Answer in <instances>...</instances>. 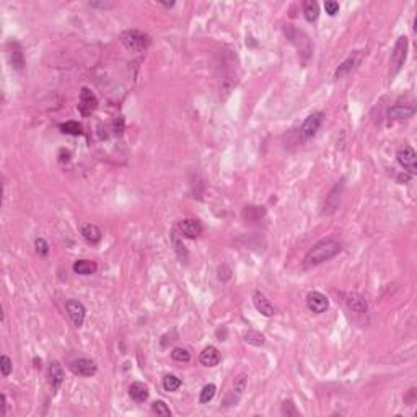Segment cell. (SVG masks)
I'll use <instances>...</instances> for the list:
<instances>
[{
  "label": "cell",
  "instance_id": "21",
  "mask_svg": "<svg viewBox=\"0 0 417 417\" xmlns=\"http://www.w3.org/2000/svg\"><path fill=\"white\" fill-rule=\"evenodd\" d=\"M343 188V185H337L334 189L331 191L329 196L326 197V202H324V207H323V214H332L339 207V202H341V193L337 194V191Z\"/></svg>",
  "mask_w": 417,
  "mask_h": 417
},
{
  "label": "cell",
  "instance_id": "31",
  "mask_svg": "<svg viewBox=\"0 0 417 417\" xmlns=\"http://www.w3.org/2000/svg\"><path fill=\"white\" fill-rule=\"evenodd\" d=\"M152 411L157 414V415H162V417H171V411L170 407L166 406L165 401H155L152 404Z\"/></svg>",
  "mask_w": 417,
  "mask_h": 417
},
{
  "label": "cell",
  "instance_id": "8",
  "mask_svg": "<svg viewBox=\"0 0 417 417\" xmlns=\"http://www.w3.org/2000/svg\"><path fill=\"white\" fill-rule=\"evenodd\" d=\"M70 370L75 375H79V377H93L98 370V367L93 360H90V358H77V360L70 362Z\"/></svg>",
  "mask_w": 417,
  "mask_h": 417
},
{
  "label": "cell",
  "instance_id": "3",
  "mask_svg": "<svg viewBox=\"0 0 417 417\" xmlns=\"http://www.w3.org/2000/svg\"><path fill=\"white\" fill-rule=\"evenodd\" d=\"M407 38L406 36H401L395 44V49L393 53H391V59H389V65H391V77H395V75L403 69V65L406 62V57H407Z\"/></svg>",
  "mask_w": 417,
  "mask_h": 417
},
{
  "label": "cell",
  "instance_id": "19",
  "mask_svg": "<svg viewBox=\"0 0 417 417\" xmlns=\"http://www.w3.org/2000/svg\"><path fill=\"white\" fill-rule=\"evenodd\" d=\"M171 243H173V246H174V253H176L178 259H179L181 263H188L189 253H188V249H186L185 243H183V240L179 238V235H178V231H176V230H173V231H171Z\"/></svg>",
  "mask_w": 417,
  "mask_h": 417
},
{
  "label": "cell",
  "instance_id": "25",
  "mask_svg": "<svg viewBox=\"0 0 417 417\" xmlns=\"http://www.w3.org/2000/svg\"><path fill=\"white\" fill-rule=\"evenodd\" d=\"M243 339H245V343L251 344V346H256V347L264 346V343H266V337L261 334V332H257L254 329L246 331L245 334H243Z\"/></svg>",
  "mask_w": 417,
  "mask_h": 417
},
{
  "label": "cell",
  "instance_id": "20",
  "mask_svg": "<svg viewBox=\"0 0 417 417\" xmlns=\"http://www.w3.org/2000/svg\"><path fill=\"white\" fill-rule=\"evenodd\" d=\"M73 271L80 274V276H91V274H95L98 271V266L95 261H90V259H79L73 263Z\"/></svg>",
  "mask_w": 417,
  "mask_h": 417
},
{
  "label": "cell",
  "instance_id": "39",
  "mask_svg": "<svg viewBox=\"0 0 417 417\" xmlns=\"http://www.w3.org/2000/svg\"><path fill=\"white\" fill-rule=\"evenodd\" d=\"M2 414L4 415L7 414V398H5V395H2Z\"/></svg>",
  "mask_w": 417,
  "mask_h": 417
},
{
  "label": "cell",
  "instance_id": "35",
  "mask_svg": "<svg viewBox=\"0 0 417 417\" xmlns=\"http://www.w3.org/2000/svg\"><path fill=\"white\" fill-rule=\"evenodd\" d=\"M324 10H326L329 16H334L339 12V4L334 2V0H328V2H324Z\"/></svg>",
  "mask_w": 417,
  "mask_h": 417
},
{
  "label": "cell",
  "instance_id": "16",
  "mask_svg": "<svg viewBox=\"0 0 417 417\" xmlns=\"http://www.w3.org/2000/svg\"><path fill=\"white\" fill-rule=\"evenodd\" d=\"M199 360L204 367H217L222 360V355L219 352V349L214 347V346H207L202 352H201V357H199Z\"/></svg>",
  "mask_w": 417,
  "mask_h": 417
},
{
  "label": "cell",
  "instance_id": "7",
  "mask_svg": "<svg viewBox=\"0 0 417 417\" xmlns=\"http://www.w3.org/2000/svg\"><path fill=\"white\" fill-rule=\"evenodd\" d=\"M65 310H67V315L70 316V320L73 321V324L77 328H80L83 321H85V315H87V310H85V306H83L79 300H67L65 302Z\"/></svg>",
  "mask_w": 417,
  "mask_h": 417
},
{
  "label": "cell",
  "instance_id": "9",
  "mask_svg": "<svg viewBox=\"0 0 417 417\" xmlns=\"http://www.w3.org/2000/svg\"><path fill=\"white\" fill-rule=\"evenodd\" d=\"M98 106V99L95 96V93L91 90H88L87 87H83L80 91V105H79V111L83 116L91 114Z\"/></svg>",
  "mask_w": 417,
  "mask_h": 417
},
{
  "label": "cell",
  "instance_id": "22",
  "mask_svg": "<svg viewBox=\"0 0 417 417\" xmlns=\"http://www.w3.org/2000/svg\"><path fill=\"white\" fill-rule=\"evenodd\" d=\"M82 237L85 238L88 243H91V245H96L99 240L103 238V233H101V230H99L96 225H93V223H88V225H85V227L82 228Z\"/></svg>",
  "mask_w": 417,
  "mask_h": 417
},
{
  "label": "cell",
  "instance_id": "2",
  "mask_svg": "<svg viewBox=\"0 0 417 417\" xmlns=\"http://www.w3.org/2000/svg\"><path fill=\"white\" fill-rule=\"evenodd\" d=\"M121 43L124 44V47H126L127 51L142 53V51H145L150 44H152V39H150V36L144 31L126 30L121 35Z\"/></svg>",
  "mask_w": 417,
  "mask_h": 417
},
{
  "label": "cell",
  "instance_id": "24",
  "mask_svg": "<svg viewBox=\"0 0 417 417\" xmlns=\"http://www.w3.org/2000/svg\"><path fill=\"white\" fill-rule=\"evenodd\" d=\"M266 211H264V207H257V205H249L246 207L245 211H243V219L248 220V222H257L261 219V217H264Z\"/></svg>",
  "mask_w": 417,
  "mask_h": 417
},
{
  "label": "cell",
  "instance_id": "17",
  "mask_svg": "<svg viewBox=\"0 0 417 417\" xmlns=\"http://www.w3.org/2000/svg\"><path fill=\"white\" fill-rule=\"evenodd\" d=\"M129 396L134 399L136 403H145L148 399V388L142 381H134L129 386Z\"/></svg>",
  "mask_w": 417,
  "mask_h": 417
},
{
  "label": "cell",
  "instance_id": "38",
  "mask_svg": "<svg viewBox=\"0 0 417 417\" xmlns=\"http://www.w3.org/2000/svg\"><path fill=\"white\" fill-rule=\"evenodd\" d=\"M409 179H411V174H399V176H398V181L401 183V185H406Z\"/></svg>",
  "mask_w": 417,
  "mask_h": 417
},
{
  "label": "cell",
  "instance_id": "15",
  "mask_svg": "<svg viewBox=\"0 0 417 417\" xmlns=\"http://www.w3.org/2000/svg\"><path fill=\"white\" fill-rule=\"evenodd\" d=\"M47 378H49V383H51V386H53L54 391H57L61 388V385L64 383L65 375H64L62 365L59 362H51V365H49V370H47Z\"/></svg>",
  "mask_w": 417,
  "mask_h": 417
},
{
  "label": "cell",
  "instance_id": "32",
  "mask_svg": "<svg viewBox=\"0 0 417 417\" xmlns=\"http://www.w3.org/2000/svg\"><path fill=\"white\" fill-rule=\"evenodd\" d=\"M282 414L283 415H287V417H295L298 415V411H297V407L294 404V401L292 399H285V401L282 403Z\"/></svg>",
  "mask_w": 417,
  "mask_h": 417
},
{
  "label": "cell",
  "instance_id": "27",
  "mask_svg": "<svg viewBox=\"0 0 417 417\" xmlns=\"http://www.w3.org/2000/svg\"><path fill=\"white\" fill-rule=\"evenodd\" d=\"M61 129L64 134H69V136H80L82 134V126L77 122V121H67L61 124Z\"/></svg>",
  "mask_w": 417,
  "mask_h": 417
},
{
  "label": "cell",
  "instance_id": "6",
  "mask_svg": "<svg viewBox=\"0 0 417 417\" xmlns=\"http://www.w3.org/2000/svg\"><path fill=\"white\" fill-rule=\"evenodd\" d=\"M306 306H308V310H310V311L320 315V313H324L328 310L329 302H328L326 295H323L321 292L313 290L306 295Z\"/></svg>",
  "mask_w": 417,
  "mask_h": 417
},
{
  "label": "cell",
  "instance_id": "30",
  "mask_svg": "<svg viewBox=\"0 0 417 417\" xmlns=\"http://www.w3.org/2000/svg\"><path fill=\"white\" fill-rule=\"evenodd\" d=\"M246 386H248V377L245 373L238 375V377L233 380V391H237V395H243Z\"/></svg>",
  "mask_w": 417,
  "mask_h": 417
},
{
  "label": "cell",
  "instance_id": "18",
  "mask_svg": "<svg viewBox=\"0 0 417 417\" xmlns=\"http://www.w3.org/2000/svg\"><path fill=\"white\" fill-rule=\"evenodd\" d=\"M414 114V108L409 105H401L398 103L389 110V119L395 121H401V119H407Z\"/></svg>",
  "mask_w": 417,
  "mask_h": 417
},
{
  "label": "cell",
  "instance_id": "37",
  "mask_svg": "<svg viewBox=\"0 0 417 417\" xmlns=\"http://www.w3.org/2000/svg\"><path fill=\"white\" fill-rule=\"evenodd\" d=\"M88 5H90V7H93V8H105V10H108V8H113V7H114L113 2H90Z\"/></svg>",
  "mask_w": 417,
  "mask_h": 417
},
{
  "label": "cell",
  "instance_id": "4",
  "mask_svg": "<svg viewBox=\"0 0 417 417\" xmlns=\"http://www.w3.org/2000/svg\"><path fill=\"white\" fill-rule=\"evenodd\" d=\"M323 119H324V114H323L321 111L313 113V114L308 116V118L303 121L302 127H300V131H298L300 140H308V139H311V137L316 134V132L320 131L321 124H323Z\"/></svg>",
  "mask_w": 417,
  "mask_h": 417
},
{
  "label": "cell",
  "instance_id": "5",
  "mask_svg": "<svg viewBox=\"0 0 417 417\" xmlns=\"http://www.w3.org/2000/svg\"><path fill=\"white\" fill-rule=\"evenodd\" d=\"M396 158H398L399 165H401L403 168L411 174V176L417 173V153H415V150L412 147H409V145L399 147Z\"/></svg>",
  "mask_w": 417,
  "mask_h": 417
},
{
  "label": "cell",
  "instance_id": "1",
  "mask_svg": "<svg viewBox=\"0 0 417 417\" xmlns=\"http://www.w3.org/2000/svg\"><path fill=\"white\" fill-rule=\"evenodd\" d=\"M341 249H343V245H341L337 240L334 238L321 240L308 249V253L305 256V263L308 266H320L323 263L332 259V257H336L341 253Z\"/></svg>",
  "mask_w": 417,
  "mask_h": 417
},
{
  "label": "cell",
  "instance_id": "12",
  "mask_svg": "<svg viewBox=\"0 0 417 417\" xmlns=\"http://www.w3.org/2000/svg\"><path fill=\"white\" fill-rule=\"evenodd\" d=\"M178 230H179L185 237L194 240V238H197V237L202 233V225H201V222L196 220V219H185V220H181V222H179Z\"/></svg>",
  "mask_w": 417,
  "mask_h": 417
},
{
  "label": "cell",
  "instance_id": "11",
  "mask_svg": "<svg viewBox=\"0 0 417 417\" xmlns=\"http://www.w3.org/2000/svg\"><path fill=\"white\" fill-rule=\"evenodd\" d=\"M344 300H346V305H347V308L350 311H354L357 315H365L367 311H369V305H367L365 298L362 295L355 294V292L346 294Z\"/></svg>",
  "mask_w": 417,
  "mask_h": 417
},
{
  "label": "cell",
  "instance_id": "36",
  "mask_svg": "<svg viewBox=\"0 0 417 417\" xmlns=\"http://www.w3.org/2000/svg\"><path fill=\"white\" fill-rule=\"evenodd\" d=\"M217 272H219V279H220L222 282H227V280L231 279V269L228 268L227 264H222Z\"/></svg>",
  "mask_w": 417,
  "mask_h": 417
},
{
  "label": "cell",
  "instance_id": "14",
  "mask_svg": "<svg viewBox=\"0 0 417 417\" xmlns=\"http://www.w3.org/2000/svg\"><path fill=\"white\" fill-rule=\"evenodd\" d=\"M360 59H362V51H354L352 54H350L347 59L339 65L337 67V70H336V73H334V77L336 79H343V77H346V75L349 73V72H352L354 69H355V65L360 62Z\"/></svg>",
  "mask_w": 417,
  "mask_h": 417
},
{
  "label": "cell",
  "instance_id": "13",
  "mask_svg": "<svg viewBox=\"0 0 417 417\" xmlns=\"http://www.w3.org/2000/svg\"><path fill=\"white\" fill-rule=\"evenodd\" d=\"M7 47H8V59H10L12 67L16 70H21L24 65V57H23V49L20 43L10 41V43L7 44Z\"/></svg>",
  "mask_w": 417,
  "mask_h": 417
},
{
  "label": "cell",
  "instance_id": "34",
  "mask_svg": "<svg viewBox=\"0 0 417 417\" xmlns=\"http://www.w3.org/2000/svg\"><path fill=\"white\" fill-rule=\"evenodd\" d=\"M35 246H36V251L41 256H47L49 254V245H47V241L44 238H36Z\"/></svg>",
  "mask_w": 417,
  "mask_h": 417
},
{
  "label": "cell",
  "instance_id": "28",
  "mask_svg": "<svg viewBox=\"0 0 417 417\" xmlns=\"http://www.w3.org/2000/svg\"><path fill=\"white\" fill-rule=\"evenodd\" d=\"M215 391H217V386L214 385V383H209V385H205L201 391V396H199V401H201L202 404L209 403V401H212L214 396H215Z\"/></svg>",
  "mask_w": 417,
  "mask_h": 417
},
{
  "label": "cell",
  "instance_id": "10",
  "mask_svg": "<svg viewBox=\"0 0 417 417\" xmlns=\"http://www.w3.org/2000/svg\"><path fill=\"white\" fill-rule=\"evenodd\" d=\"M253 303L256 306V310L259 311L263 316H274L276 315V308H274V305L271 303V300L266 297L261 290H256L254 294H253Z\"/></svg>",
  "mask_w": 417,
  "mask_h": 417
},
{
  "label": "cell",
  "instance_id": "26",
  "mask_svg": "<svg viewBox=\"0 0 417 417\" xmlns=\"http://www.w3.org/2000/svg\"><path fill=\"white\" fill-rule=\"evenodd\" d=\"M181 388V380L176 377V375H165L163 377V389L168 391V393H173Z\"/></svg>",
  "mask_w": 417,
  "mask_h": 417
},
{
  "label": "cell",
  "instance_id": "23",
  "mask_svg": "<svg viewBox=\"0 0 417 417\" xmlns=\"http://www.w3.org/2000/svg\"><path fill=\"white\" fill-rule=\"evenodd\" d=\"M303 13H305V18L306 21H316L320 16V5L315 2V0H306L303 2Z\"/></svg>",
  "mask_w": 417,
  "mask_h": 417
},
{
  "label": "cell",
  "instance_id": "33",
  "mask_svg": "<svg viewBox=\"0 0 417 417\" xmlns=\"http://www.w3.org/2000/svg\"><path fill=\"white\" fill-rule=\"evenodd\" d=\"M0 370H2V375H4V377H8V375L12 373V370H13V362L10 360V357H7V355H2V357H0Z\"/></svg>",
  "mask_w": 417,
  "mask_h": 417
},
{
  "label": "cell",
  "instance_id": "29",
  "mask_svg": "<svg viewBox=\"0 0 417 417\" xmlns=\"http://www.w3.org/2000/svg\"><path fill=\"white\" fill-rule=\"evenodd\" d=\"M171 358L174 362H181V363H188L191 360V355L186 349H183V347H176V349H173L171 350Z\"/></svg>",
  "mask_w": 417,
  "mask_h": 417
}]
</instances>
